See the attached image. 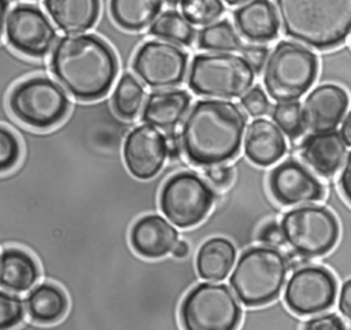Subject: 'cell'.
I'll list each match as a JSON object with an SVG mask.
<instances>
[{
    "instance_id": "1",
    "label": "cell",
    "mask_w": 351,
    "mask_h": 330,
    "mask_svg": "<svg viewBox=\"0 0 351 330\" xmlns=\"http://www.w3.org/2000/svg\"><path fill=\"white\" fill-rule=\"evenodd\" d=\"M245 129V115L230 101L199 100L181 127L185 156L196 166L221 164L237 155Z\"/></svg>"
},
{
    "instance_id": "2",
    "label": "cell",
    "mask_w": 351,
    "mask_h": 330,
    "mask_svg": "<svg viewBox=\"0 0 351 330\" xmlns=\"http://www.w3.org/2000/svg\"><path fill=\"white\" fill-rule=\"evenodd\" d=\"M51 68L75 99L96 100L111 88L118 63L112 49L93 34L62 37L51 55Z\"/></svg>"
},
{
    "instance_id": "3",
    "label": "cell",
    "mask_w": 351,
    "mask_h": 330,
    "mask_svg": "<svg viewBox=\"0 0 351 330\" xmlns=\"http://www.w3.org/2000/svg\"><path fill=\"white\" fill-rule=\"evenodd\" d=\"M274 1L284 33L311 48H333L351 33V0Z\"/></svg>"
},
{
    "instance_id": "4",
    "label": "cell",
    "mask_w": 351,
    "mask_h": 330,
    "mask_svg": "<svg viewBox=\"0 0 351 330\" xmlns=\"http://www.w3.org/2000/svg\"><path fill=\"white\" fill-rule=\"evenodd\" d=\"M287 277V260L270 246H254L241 253L229 285L234 296L247 307L273 301L281 292Z\"/></svg>"
},
{
    "instance_id": "5",
    "label": "cell",
    "mask_w": 351,
    "mask_h": 330,
    "mask_svg": "<svg viewBox=\"0 0 351 330\" xmlns=\"http://www.w3.org/2000/svg\"><path fill=\"white\" fill-rule=\"evenodd\" d=\"M254 79L255 71L243 56L219 52L196 55L188 84L199 96L233 99L247 93Z\"/></svg>"
},
{
    "instance_id": "6",
    "label": "cell",
    "mask_w": 351,
    "mask_h": 330,
    "mask_svg": "<svg viewBox=\"0 0 351 330\" xmlns=\"http://www.w3.org/2000/svg\"><path fill=\"white\" fill-rule=\"evenodd\" d=\"M318 70L317 56L296 42L280 41L269 55L263 84L276 101L298 100L313 85Z\"/></svg>"
},
{
    "instance_id": "7",
    "label": "cell",
    "mask_w": 351,
    "mask_h": 330,
    "mask_svg": "<svg viewBox=\"0 0 351 330\" xmlns=\"http://www.w3.org/2000/svg\"><path fill=\"white\" fill-rule=\"evenodd\" d=\"M241 308L223 283H199L188 292L180 308L184 330H236Z\"/></svg>"
},
{
    "instance_id": "8",
    "label": "cell",
    "mask_w": 351,
    "mask_h": 330,
    "mask_svg": "<svg viewBox=\"0 0 351 330\" xmlns=\"http://www.w3.org/2000/svg\"><path fill=\"white\" fill-rule=\"evenodd\" d=\"M10 108L22 123L48 129L66 116L69 97L64 89L48 77H32L12 89Z\"/></svg>"
},
{
    "instance_id": "9",
    "label": "cell",
    "mask_w": 351,
    "mask_h": 330,
    "mask_svg": "<svg viewBox=\"0 0 351 330\" xmlns=\"http://www.w3.org/2000/svg\"><path fill=\"white\" fill-rule=\"evenodd\" d=\"M285 242L299 255L317 257L328 253L337 242L339 223L325 207L303 205L281 219Z\"/></svg>"
},
{
    "instance_id": "10",
    "label": "cell",
    "mask_w": 351,
    "mask_h": 330,
    "mask_svg": "<svg viewBox=\"0 0 351 330\" xmlns=\"http://www.w3.org/2000/svg\"><path fill=\"white\" fill-rule=\"evenodd\" d=\"M214 193L208 183L195 173L171 175L162 186L159 205L163 215L177 227L200 223L211 210Z\"/></svg>"
},
{
    "instance_id": "11",
    "label": "cell",
    "mask_w": 351,
    "mask_h": 330,
    "mask_svg": "<svg viewBox=\"0 0 351 330\" xmlns=\"http://www.w3.org/2000/svg\"><path fill=\"white\" fill-rule=\"evenodd\" d=\"M188 56L169 41H148L143 44L133 59L137 77L151 88H174L186 74Z\"/></svg>"
},
{
    "instance_id": "12",
    "label": "cell",
    "mask_w": 351,
    "mask_h": 330,
    "mask_svg": "<svg viewBox=\"0 0 351 330\" xmlns=\"http://www.w3.org/2000/svg\"><path fill=\"white\" fill-rule=\"evenodd\" d=\"M337 283L332 272L319 266L296 270L285 286L287 307L298 315L319 314L335 303Z\"/></svg>"
},
{
    "instance_id": "13",
    "label": "cell",
    "mask_w": 351,
    "mask_h": 330,
    "mask_svg": "<svg viewBox=\"0 0 351 330\" xmlns=\"http://www.w3.org/2000/svg\"><path fill=\"white\" fill-rule=\"evenodd\" d=\"M5 37L8 44L21 53L40 58L53 47L56 30L41 10L21 4L7 16Z\"/></svg>"
},
{
    "instance_id": "14",
    "label": "cell",
    "mask_w": 351,
    "mask_h": 330,
    "mask_svg": "<svg viewBox=\"0 0 351 330\" xmlns=\"http://www.w3.org/2000/svg\"><path fill=\"white\" fill-rule=\"evenodd\" d=\"M167 157L166 136L152 125H140L126 137L123 159L132 175L138 179L155 177Z\"/></svg>"
},
{
    "instance_id": "15",
    "label": "cell",
    "mask_w": 351,
    "mask_h": 330,
    "mask_svg": "<svg viewBox=\"0 0 351 330\" xmlns=\"http://www.w3.org/2000/svg\"><path fill=\"white\" fill-rule=\"evenodd\" d=\"M271 196L282 205L310 204L324 197L321 182L300 163L285 160L269 175Z\"/></svg>"
},
{
    "instance_id": "16",
    "label": "cell",
    "mask_w": 351,
    "mask_h": 330,
    "mask_svg": "<svg viewBox=\"0 0 351 330\" xmlns=\"http://www.w3.org/2000/svg\"><path fill=\"white\" fill-rule=\"evenodd\" d=\"M347 107L348 96L343 88L333 84L319 85L303 103L304 126L314 133L335 130Z\"/></svg>"
},
{
    "instance_id": "17",
    "label": "cell",
    "mask_w": 351,
    "mask_h": 330,
    "mask_svg": "<svg viewBox=\"0 0 351 330\" xmlns=\"http://www.w3.org/2000/svg\"><path fill=\"white\" fill-rule=\"evenodd\" d=\"M178 241L177 230L159 215L137 219L130 230V244L143 257L159 259L170 253Z\"/></svg>"
},
{
    "instance_id": "18",
    "label": "cell",
    "mask_w": 351,
    "mask_h": 330,
    "mask_svg": "<svg viewBox=\"0 0 351 330\" xmlns=\"http://www.w3.org/2000/svg\"><path fill=\"white\" fill-rule=\"evenodd\" d=\"M347 155V144L340 131H318L308 134L300 145V156L319 175L337 173Z\"/></svg>"
},
{
    "instance_id": "19",
    "label": "cell",
    "mask_w": 351,
    "mask_h": 330,
    "mask_svg": "<svg viewBox=\"0 0 351 330\" xmlns=\"http://www.w3.org/2000/svg\"><path fill=\"white\" fill-rule=\"evenodd\" d=\"M287 145L282 131L270 120L255 119L245 131L244 152L258 166L276 163L285 153Z\"/></svg>"
},
{
    "instance_id": "20",
    "label": "cell",
    "mask_w": 351,
    "mask_h": 330,
    "mask_svg": "<svg viewBox=\"0 0 351 330\" xmlns=\"http://www.w3.org/2000/svg\"><path fill=\"white\" fill-rule=\"evenodd\" d=\"M233 16L239 31L250 41H270L278 33V21L270 0H250Z\"/></svg>"
},
{
    "instance_id": "21",
    "label": "cell",
    "mask_w": 351,
    "mask_h": 330,
    "mask_svg": "<svg viewBox=\"0 0 351 330\" xmlns=\"http://www.w3.org/2000/svg\"><path fill=\"white\" fill-rule=\"evenodd\" d=\"M191 96L181 89L151 93L144 104L143 120L159 129H173L186 114Z\"/></svg>"
},
{
    "instance_id": "22",
    "label": "cell",
    "mask_w": 351,
    "mask_h": 330,
    "mask_svg": "<svg viewBox=\"0 0 351 330\" xmlns=\"http://www.w3.org/2000/svg\"><path fill=\"white\" fill-rule=\"evenodd\" d=\"M44 5L56 26L71 34L90 29L100 12L99 0H44Z\"/></svg>"
},
{
    "instance_id": "23",
    "label": "cell",
    "mask_w": 351,
    "mask_h": 330,
    "mask_svg": "<svg viewBox=\"0 0 351 330\" xmlns=\"http://www.w3.org/2000/svg\"><path fill=\"white\" fill-rule=\"evenodd\" d=\"M38 278L36 260L23 249L7 248L0 255V286L21 293L29 290Z\"/></svg>"
},
{
    "instance_id": "24",
    "label": "cell",
    "mask_w": 351,
    "mask_h": 330,
    "mask_svg": "<svg viewBox=\"0 0 351 330\" xmlns=\"http://www.w3.org/2000/svg\"><path fill=\"white\" fill-rule=\"evenodd\" d=\"M236 259L233 244L222 237L208 238L202 244L196 255V268L206 281H222L230 272Z\"/></svg>"
},
{
    "instance_id": "25",
    "label": "cell",
    "mask_w": 351,
    "mask_h": 330,
    "mask_svg": "<svg viewBox=\"0 0 351 330\" xmlns=\"http://www.w3.org/2000/svg\"><path fill=\"white\" fill-rule=\"evenodd\" d=\"M26 309L32 320L41 325H51L60 320L67 311L64 292L53 283H40L26 297Z\"/></svg>"
},
{
    "instance_id": "26",
    "label": "cell",
    "mask_w": 351,
    "mask_h": 330,
    "mask_svg": "<svg viewBox=\"0 0 351 330\" xmlns=\"http://www.w3.org/2000/svg\"><path fill=\"white\" fill-rule=\"evenodd\" d=\"M162 7V0H111L112 19L125 30L136 31L152 25Z\"/></svg>"
},
{
    "instance_id": "27",
    "label": "cell",
    "mask_w": 351,
    "mask_h": 330,
    "mask_svg": "<svg viewBox=\"0 0 351 330\" xmlns=\"http://www.w3.org/2000/svg\"><path fill=\"white\" fill-rule=\"evenodd\" d=\"M149 33L169 42L181 45H191L195 38V29L192 23L174 10L159 14L149 26Z\"/></svg>"
},
{
    "instance_id": "28",
    "label": "cell",
    "mask_w": 351,
    "mask_h": 330,
    "mask_svg": "<svg viewBox=\"0 0 351 330\" xmlns=\"http://www.w3.org/2000/svg\"><path fill=\"white\" fill-rule=\"evenodd\" d=\"M145 92L143 85L132 74H123L114 90L112 105L115 112L123 119L137 116L143 108Z\"/></svg>"
},
{
    "instance_id": "29",
    "label": "cell",
    "mask_w": 351,
    "mask_h": 330,
    "mask_svg": "<svg viewBox=\"0 0 351 330\" xmlns=\"http://www.w3.org/2000/svg\"><path fill=\"white\" fill-rule=\"evenodd\" d=\"M197 44L203 49L215 52H232L241 47L237 33L228 21L214 22L203 27L199 31Z\"/></svg>"
},
{
    "instance_id": "30",
    "label": "cell",
    "mask_w": 351,
    "mask_h": 330,
    "mask_svg": "<svg viewBox=\"0 0 351 330\" xmlns=\"http://www.w3.org/2000/svg\"><path fill=\"white\" fill-rule=\"evenodd\" d=\"M276 126L289 138H298L304 131V119L302 105L298 100L278 101L271 111Z\"/></svg>"
},
{
    "instance_id": "31",
    "label": "cell",
    "mask_w": 351,
    "mask_h": 330,
    "mask_svg": "<svg viewBox=\"0 0 351 330\" xmlns=\"http://www.w3.org/2000/svg\"><path fill=\"white\" fill-rule=\"evenodd\" d=\"M182 15L192 25H210L217 21L223 12L221 0H182Z\"/></svg>"
},
{
    "instance_id": "32",
    "label": "cell",
    "mask_w": 351,
    "mask_h": 330,
    "mask_svg": "<svg viewBox=\"0 0 351 330\" xmlns=\"http://www.w3.org/2000/svg\"><path fill=\"white\" fill-rule=\"evenodd\" d=\"M23 318L22 300L12 293L0 290V330H11Z\"/></svg>"
},
{
    "instance_id": "33",
    "label": "cell",
    "mask_w": 351,
    "mask_h": 330,
    "mask_svg": "<svg viewBox=\"0 0 351 330\" xmlns=\"http://www.w3.org/2000/svg\"><path fill=\"white\" fill-rule=\"evenodd\" d=\"M21 145L16 136L4 126H0V173L8 171L18 163Z\"/></svg>"
},
{
    "instance_id": "34",
    "label": "cell",
    "mask_w": 351,
    "mask_h": 330,
    "mask_svg": "<svg viewBox=\"0 0 351 330\" xmlns=\"http://www.w3.org/2000/svg\"><path fill=\"white\" fill-rule=\"evenodd\" d=\"M241 105L251 116H261L267 112L269 100L259 86H254L241 97Z\"/></svg>"
},
{
    "instance_id": "35",
    "label": "cell",
    "mask_w": 351,
    "mask_h": 330,
    "mask_svg": "<svg viewBox=\"0 0 351 330\" xmlns=\"http://www.w3.org/2000/svg\"><path fill=\"white\" fill-rule=\"evenodd\" d=\"M303 330H347L343 320L335 314H325L308 319Z\"/></svg>"
},
{
    "instance_id": "36",
    "label": "cell",
    "mask_w": 351,
    "mask_h": 330,
    "mask_svg": "<svg viewBox=\"0 0 351 330\" xmlns=\"http://www.w3.org/2000/svg\"><path fill=\"white\" fill-rule=\"evenodd\" d=\"M204 175L210 181L211 185H214L215 188H219V189L228 188L233 179L232 168L222 163L208 166L204 171Z\"/></svg>"
},
{
    "instance_id": "37",
    "label": "cell",
    "mask_w": 351,
    "mask_h": 330,
    "mask_svg": "<svg viewBox=\"0 0 351 330\" xmlns=\"http://www.w3.org/2000/svg\"><path fill=\"white\" fill-rule=\"evenodd\" d=\"M258 240L266 245V246H270V248H274V246H280L285 242L284 240V234H282V229H281V225H278L277 222H267L265 223L261 230H259V234H258Z\"/></svg>"
},
{
    "instance_id": "38",
    "label": "cell",
    "mask_w": 351,
    "mask_h": 330,
    "mask_svg": "<svg viewBox=\"0 0 351 330\" xmlns=\"http://www.w3.org/2000/svg\"><path fill=\"white\" fill-rule=\"evenodd\" d=\"M243 58L250 63V66L254 68L255 73L261 71L266 58H267V48L263 45H256V44H250L241 48Z\"/></svg>"
},
{
    "instance_id": "39",
    "label": "cell",
    "mask_w": 351,
    "mask_h": 330,
    "mask_svg": "<svg viewBox=\"0 0 351 330\" xmlns=\"http://www.w3.org/2000/svg\"><path fill=\"white\" fill-rule=\"evenodd\" d=\"M339 309L341 315L351 323V279L346 281L340 289Z\"/></svg>"
},
{
    "instance_id": "40",
    "label": "cell",
    "mask_w": 351,
    "mask_h": 330,
    "mask_svg": "<svg viewBox=\"0 0 351 330\" xmlns=\"http://www.w3.org/2000/svg\"><path fill=\"white\" fill-rule=\"evenodd\" d=\"M339 185L344 199L351 204V152L348 153L347 160L344 163L343 171L339 178Z\"/></svg>"
},
{
    "instance_id": "41",
    "label": "cell",
    "mask_w": 351,
    "mask_h": 330,
    "mask_svg": "<svg viewBox=\"0 0 351 330\" xmlns=\"http://www.w3.org/2000/svg\"><path fill=\"white\" fill-rule=\"evenodd\" d=\"M166 142H167V155H171V156H177L180 153V149H182V145H181V138L178 140L177 136L171 131L167 133L166 136Z\"/></svg>"
},
{
    "instance_id": "42",
    "label": "cell",
    "mask_w": 351,
    "mask_h": 330,
    "mask_svg": "<svg viewBox=\"0 0 351 330\" xmlns=\"http://www.w3.org/2000/svg\"><path fill=\"white\" fill-rule=\"evenodd\" d=\"M344 141L347 145L351 147V110L350 112L347 114L346 119L343 120V125H341V130H340Z\"/></svg>"
},
{
    "instance_id": "43",
    "label": "cell",
    "mask_w": 351,
    "mask_h": 330,
    "mask_svg": "<svg viewBox=\"0 0 351 330\" xmlns=\"http://www.w3.org/2000/svg\"><path fill=\"white\" fill-rule=\"evenodd\" d=\"M173 256L174 257H178V259H184L185 256H188L189 253V245L186 241L181 240V241H177V244L174 245L173 251H171Z\"/></svg>"
},
{
    "instance_id": "44",
    "label": "cell",
    "mask_w": 351,
    "mask_h": 330,
    "mask_svg": "<svg viewBox=\"0 0 351 330\" xmlns=\"http://www.w3.org/2000/svg\"><path fill=\"white\" fill-rule=\"evenodd\" d=\"M8 8V0H0V36L3 33L4 22H5V14Z\"/></svg>"
},
{
    "instance_id": "45",
    "label": "cell",
    "mask_w": 351,
    "mask_h": 330,
    "mask_svg": "<svg viewBox=\"0 0 351 330\" xmlns=\"http://www.w3.org/2000/svg\"><path fill=\"white\" fill-rule=\"evenodd\" d=\"M228 4L230 5H237V4H241V3H245L247 0H225Z\"/></svg>"
},
{
    "instance_id": "46",
    "label": "cell",
    "mask_w": 351,
    "mask_h": 330,
    "mask_svg": "<svg viewBox=\"0 0 351 330\" xmlns=\"http://www.w3.org/2000/svg\"><path fill=\"white\" fill-rule=\"evenodd\" d=\"M167 4H170V5H177V4H180L182 0H165Z\"/></svg>"
}]
</instances>
